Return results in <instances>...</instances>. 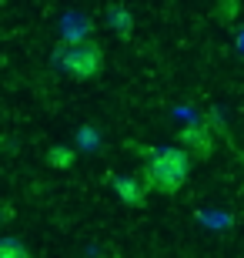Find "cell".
I'll return each mask as SVG.
<instances>
[{
  "mask_svg": "<svg viewBox=\"0 0 244 258\" xmlns=\"http://www.w3.org/2000/svg\"><path fill=\"white\" fill-rule=\"evenodd\" d=\"M150 158L141 168V184L147 191L178 195L191 174V154L181 148H150Z\"/></svg>",
  "mask_w": 244,
  "mask_h": 258,
  "instance_id": "cell-1",
  "label": "cell"
},
{
  "mask_svg": "<svg viewBox=\"0 0 244 258\" xmlns=\"http://www.w3.org/2000/svg\"><path fill=\"white\" fill-rule=\"evenodd\" d=\"M54 64L60 71H67L74 81H91L104 71V50L91 40H70L64 47H57Z\"/></svg>",
  "mask_w": 244,
  "mask_h": 258,
  "instance_id": "cell-2",
  "label": "cell"
},
{
  "mask_svg": "<svg viewBox=\"0 0 244 258\" xmlns=\"http://www.w3.org/2000/svg\"><path fill=\"white\" fill-rule=\"evenodd\" d=\"M111 184H114L117 198H121L127 208H141L144 201H147V188L141 184V178H137V174H117Z\"/></svg>",
  "mask_w": 244,
  "mask_h": 258,
  "instance_id": "cell-3",
  "label": "cell"
},
{
  "mask_svg": "<svg viewBox=\"0 0 244 258\" xmlns=\"http://www.w3.org/2000/svg\"><path fill=\"white\" fill-rule=\"evenodd\" d=\"M181 151H188L191 158H207L211 154V134L204 127H184L181 131Z\"/></svg>",
  "mask_w": 244,
  "mask_h": 258,
  "instance_id": "cell-4",
  "label": "cell"
},
{
  "mask_svg": "<svg viewBox=\"0 0 244 258\" xmlns=\"http://www.w3.org/2000/svg\"><path fill=\"white\" fill-rule=\"evenodd\" d=\"M107 24H111L121 37H131V24H134V17H131V10L127 7H121V4H114V7H107Z\"/></svg>",
  "mask_w": 244,
  "mask_h": 258,
  "instance_id": "cell-5",
  "label": "cell"
},
{
  "mask_svg": "<svg viewBox=\"0 0 244 258\" xmlns=\"http://www.w3.org/2000/svg\"><path fill=\"white\" fill-rule=\"evenodd\" d=\"M0 258H30V251L20 238H0Z\"/></svg>",
  "mask_w": 244,
  "mask_h": 258,
  "instance_id": "cell-6",
  "label": "cell"
},
{
  "mask_svg": "<svg viewBox=\"0 0 244 258\" xmlns=\"http://www.w3.org/2000/svg\"><path fill=\"white\" fill-rule=\"evenodd\" d=\"M47 161H50V168H70L74 164V148H50Z\"/></svg>",
  "mask_w": 244,
  "mask_h": 258,
  "instance_id": "cell-7",
  "label": "cell"
},
{
  "mask_svg": "<svg viewBox=\"0 0 244 258\" xmlns=\"http://www.w3.org/2000/svg\"><path fill=\"white\" fill-rule=\"evenodd\" d=\"M221 14H227V17H231V14H237V4H221Z\"/></svg>",
  "mask_w": 244,
  "mask_h": 258,
  "instance_id": "cell-8",
  "label": "cell"
}]
</instances>
